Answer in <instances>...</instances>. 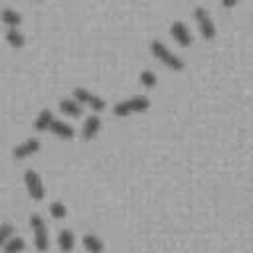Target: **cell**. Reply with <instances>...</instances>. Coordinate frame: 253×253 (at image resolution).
I'll list each match as a JSON object with an SVG mask.
<instances>
[{"label":"cell","instance_id":"1","mask_svg":"<svg viewBox=\"0 0 253 253\" xmlns=\"http://www.w3.org/2000/svg\"><path fill=\"white\" fill-rule=\"evenodd\" d=\"M150 53L154 55V59H158L164 67L172 69V71H182L184 69V59L178 57L166 43H162L160 40H152L150 42Z\"/></svg>","mask_w":253,"mask_h":253},{"label":"cell","instance_id":"2","mask_svg":"<svg viewBox=\"0 0 253 253\" xmlns=\"http://www.w3.org/2000/svg\"><path fill=\"white\" fill-rule=\"evenodd\" d=\"M148 107H150L148 97H144V95H134V97H128V99L119 101V103L113 107V115L123 119V117H130V115L144 113V111H148Z\"/></svg>","mask_w":253,"mask_h":253},{"label":"cell","instance_id":"3","mask_svg":"<svg viewBox=\"0 0 253 253\" xmlns=\"http://www.w3.org/2000/svg\"><path fill=\"white\" fill-rule=\"evenodd\" d=\"M30 227L34 233V245L38 251H47L49 247V235H47V225L43 221V217L40 213H32L30 215Z\"/></svg>","mask_w":253,"mask_h":253},{"label":"cell","instance_id":"4","mask_svg":"<svg viewBox=\"0 0 253 253\" xmlns=\"http://www.w3.org/2000/svg\"><path fill=\"white\" fill-rule=\"evenodd\" d=\"M73 99H75L77 103H81L83 107H89V109L95 111V113H101V111H105V107H107L105 99H101L99 95L91 93V91L85 89V87H75V89H73Z\"/></svg>","mask_w":253,"mask_h":253},{"label":"cell","instance_id":"5","mask_svg":"<svg viewBox=\"0 0 253 253\" xmlns=\"http://www.w3.org/2000/svg\"><path fill=\"white\" fill-rule=\"evenodd\" d=\"M24 186H26V190H28V194H30L32 200L42 202L45 198V186L42 182V176L36 170L30 168V170L24 172Z\"/></svg>","mask_w":253,"mask_h":253},{"label":"cell","instance_id":"6","mask_svg":"<svg viewBox=\"0 0 253 253\" xmlns=\"http://www.w3.org/2000/svg\"><path fill=\"white\" fill-rule=\"evenodd\" d=\"M194 20H196L198 30H200V36L204 40H213L215 38V24H213V20H211V16H210V12L206 8L198 6L194 10Z\"/></svg>","mask_w":253,"mask_h":253},{"label":"cell","instance_id":"7","mask_svg":"<svg viewBox=\"0 0 253 253\" xmlns=\"http://www.w3.org/2000/svg\"><path fill=\"white\" fill-rule=\"evenodd\" d=\"M170 36H172V40H174L180 47H190L192 42H194V36H192V32H190V28H188L184 22H180V20H176V22L170 24Z\"/></svg>","mask_w":253,"mask_h":253},{"label":"cell","instance_id":"8","mask_svg":"<svg viewBox=\"0 0 253 253\" xmlns=\"http://www.w3.org/2000/svg\"><path fill=\"white\" fill-rule=\"evenodd\" d=\"M40 148H42V142H40L38 138H26L24 142H20V144H16V146H14L12 156H14L16 160H26V158H30V156L38 154V152H40Z\"/></svg>","mask_w":253,"mask_h":253},{"label":"cell","instance_id":"9","mask_svg":"<svg viewBox=\"0 0 253 253\" xmlns=\"http://www.w3.org/2000/svg\"><path fill=\"white\" fill-rule=\"evenodd\" d=\"M101 119H99V115H89L87 119H85V123H83V128H81V138L83 140H93L97 134H99V130H101Z\"/></svg>","mask_w":253,"mask_h":253},{"label":"cell","instance_id":"10","mask_svg":"<svg viewBox=\"0 0 253 253\" xmlns=\"http://www.w3.org/2000/svg\"><path fill=\"white\" fill-rule=\"evenodd\" d=\"M49 130H51V134H55V136L61 138V140H71V138L75 136V128H73L69 123L59 121V119H53V121H51Z\"/></svg>","mask_w":253,"mask_h":253},{"label":"cell","instance_id":"11","mask_svg":"<svg viewBox=\"0 0 253 253\" xmlns=\"http://www.w3.org/2000/svg\"><path fill=\"white\" fill-rule=\"evenodd\" d=\"M59 111H61L63 115L71 117V119H77V117H81V113H83V105L77 103L73 97H71V99H61V101H59Z\"/></svg>","mask_w":253,"mask_h":253},{"label":"cell","instance_id":"12","mask_svg":"<svg viewBox=\"0 0 253 253\" xmlns=\"http://www.w3.org/2000/svg\"><path fill=\"white\" fill-rule=\"evenodd\" d=\"M0 20H2V24L8 26V28H20V24H22V14L16 12L14 8H4V10L0 12Z\"/></svg>","mask_w":253,"mask_h":253},{"label":"cell","instance_id":"13","mask_svg":"<svg viewBox=\"0 0 253 253\" xmlns=\"http://www.w3.org/2000/svg\"><path fill=\"white\" fill-rule=\"evenodd\" d=\"M81 241H83V247H85L89 253H103V251H105V243H103L101 237H97L95 233H85Z\"/></svg>","mask_w":253,"mask_h":253},{"label":"cell","instance_id":"14","mask_svg":"<svg viewBox=\"0 0 253 253\" xmlns=\"http://www.w3.org/2000/svg\"><path fill=\"white\" fill-rule=\"evenodd\" d=\"M53 119H55L53 113H51L49 109H43V111H40V115L36 117V121H34V128H36L38 132H45V130H49V125H51Z\"/></svg>","mask_w":253,"mask_h":253},{"label":"cell","instance_id":"15","mask_svg":"<svg viewBox=\"0 0 253 253\" xmlns=\"http://www.w3.org/2000/svg\"><path fill=\"white\" fill-rule=\"evenodd\" d=\"M57 245H59V249L63 253L73 251V247H75V235H73V231L71 229H61L59 235H57Z\"/></svg>","mask_w":253,"mask_h":253},{"label":"cell","instance_id":"16","mask_svg":"<svg viewBox=\"0 0 253 253\" xmlns=\"http://www.w3.org/2000/svg\"><path fill=\"white\" fill-rule=\"evenodd\" d=\"M4 38H6L8 45L14 47V49H22L26 45V38H24V34L18 28H8V32H6Z\"/></svg>","mask_w":253,"mask_h":253},{"label":"cell","instance_id":"17","mask_svg":"<svg viewBox=\"0 0 253 253\" xmlns=\"http://www.w3.org/2000/svg\"><path fill=\"white\" fill-rule=\"evenodd\" d=\"M4 253H22L24 249H26V241L22 239V237H16V235H12L6 243H4Z\"/></svg>","mask_w":253,"mask_h":253},{"label":"cell","instance_id":"18","mask_svg":"<svg viewBox=\"0 0 253 253\" xmlns=\"http://www.w3.org/2000/svg\"><path fill=\"white\" fill-rule=\"evenodd\" d=\"M138 81H140V85H142V87H146V89H154V87H156V83H158V77H156V73H154V71L144 69V71H140Z\"/></svg>","mask_w":253,"mask_h":253},{"label":"cell","instance_id":"19","mask_svg":"<svg viewBox=\"0 0 253 253\" xmlns=\"http://www.w3.org/2000/svg\"><path fill=\"white\" fill-rule=\"evenodd\" d=\"M49 213L53 219H63L67 215V208L63 202H51L49 204Z\"/></svg>","mask_w":253,"mask_h":253},{"label":"cell","instance_id":"20","mask_svg":"<svg viewBox=\"0 0 253 253\" xmlns=\"http://www.w3.org/2000/svg\"><path fill=\"white\" fill-rule=\"evenodd\" d=\"M14 235V225L10 223V221H4V223H0V249L4 247V243L10 239Z\"/></svg>","mask_w":253,"mask_h":253},{"label":"cell","instance_id":"21","mask_svg":"<svg viewBox=\"0 0 253 253\" xmlns=\"http://www.w3.org/2000/svg\"><path fill=\"white\" fill-rule=\"evenodd\" d=\"M237 2H239V0H221V4H223L225 8H233Z\"/></svg>","mask_w":253,"mask_h":253},{"label":"cell","instance_id":"22","mask_svg":"<svg viewBox=\"0 0 253 253\" xmlns=\"http://www.w3.org/2000/svg\"><path fill=\"white\" fill-rule=\"evenodd\" d=\"M36 2H42V0H36Z\"/></svg>","mask_w":253,"mask_h":253}]
</instances>
